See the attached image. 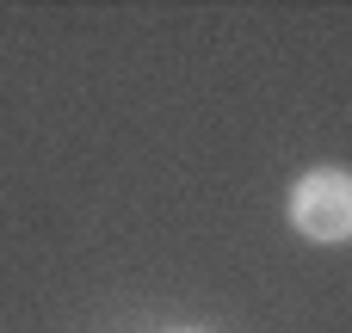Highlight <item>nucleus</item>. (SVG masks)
<instances>
[{"label": "nucleus", "mask_w": 352, "mask_h": 333, "mask_svg": "<svg viewBox=\"0 0 352 333\" xmlns=\"http://www.w3.org/2000/svg\"><path fill=\"white\" fill-rule=\"evenodd\" d=\"M291 229L316 247H340L352 241V173L346 167H309L297 185H291V204H285Z\"/></svg>", "instance_id": "obj_1"}]
</instances>
